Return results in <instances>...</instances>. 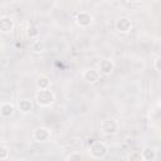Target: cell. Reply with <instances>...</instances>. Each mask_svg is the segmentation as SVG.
Here are the masks:
<instances>
[{
    "label": "cell",
    "mask_w": 161,
    "mask_h": 161,
    "mask_svg": "<svg viewBox=\"0 0 161 161\" xmlns=\"http://www.w3.org/2000/svg\"><path fill=\"white\" fill-rule=\"evenodd\" d=\"M141 153H142L143 161H155L156 157H157V153H156L155 148L151 147V146H145V147L142 148Z\"/></svg>",
    "instance_id": "cell-13"
},
{
    "label": "cell",
    "mask_w": 161,
    "mask_h": 161,
    "mask_svg": "<svg viewBox=\"0 0 161 161\" xmlns=\"http://www.w3.org/2000/svg\"><path fill=\"white\" fill-rule=\"evenodd\" d=\"M26 35H28L30 39H33V40L39 39V36H40V30H39V28H38L36 25L30 24V25L26 28Z\"/></svg>",
    "instance_id": "cell-15"
},
{
    "label": "cell",
    "mask_w": 161,
    "mask_h": 161,
    "mask_svg": "<svg viewBox=\"0 0 161 161\" xmlns=\"http://www.w3.org/2000/svg\"><path fill=\"white\" fill-rule=\"evenodd\" d=\"M127 3H137V1H140V0H126Z\"/></svg>",
    "instance_id": "cell-20"
},
{
    "label": "cell",
    "mask_w": 161,
    "mask_h": 161,
    "mask_svg": "<svg viewBox=\"0 0 161 161\" xmlns=\"http://www.w3.org/2000/svg\"><path fill=\"white\" fill-rule=\"evenodd\" d=\"M114 62L112 60V59H109V58H104V59H102L101 62H99V64H98V70L101 72V74H103V75H111L112 73H113V70H114Z\"/></svg>",
    "instance_id": "cell-9"
},
{
    "label": "cell",
    "mask_w": 161,
    "mask_h": 161,
    "mask_svg": "<svg viewBox=\"0 0 161 161\" xmlns=\"http://www.w3.org/2000/svg\"><path fill=\"white\" fill-rule=\"evenodd\" d=\"M160 126H161V118H160Z\"/></svg>",
    "instance_id": "cell-22"
},
{
    "label": "cell",
    "mask_w": 161,
    "mask_h": 161,
    "mask_svg": "<svg viewBox=\"0 0 161 161\" xmlns=\"http://www.w3.org/2000/svg\"><path fill=\"white\" fill-rule=\"evenodd\" d=\"M99 130H101V133H103L106 136H113V135H116L118 132L119 123L114 118H106V119H103L101 122Z\"/></svg>",
    "instance_id": "cell-4"
},
{
    "label": "cell",
    "mask_w": 161,
    "mask_h": 161,
    "mask_svg": "<svg viewBox=\"0 0 161 161\" xmlns=\"http://www.w3.org/2000/svg\"><path fill=\"white\" fill-rule=\"evenodd\" d=\"M158 107H160V108H161V97H160V98H158Z\"/></svg>",
    "instance_id": "cell-21"
},
{
    "label": "cell",
    "mask_w": 161,
    "mask_h": 161,
    "mask_svg": "<svg viewBox=\"0 0 161 161\" xmlns=\"http://www.w3.org/2000/svg\"><path fill=\"white\" fill-rule=\"evenodd\" d=\"M132 28H133L132 20L127 16H119L114 21V29L119 34H128L132 30Z\"/></svg>",
    "instance_id": "cell-5"
},
{
    "label": "cell",
    "mask_w": 161,
    "mask_h": 161,
    "mask_svg": "<svg viewBox=\"0 0 161 161\" xmlns=\"http://www.w3.org/2000/svg\"><path fill=\"white\" fill-rule=\"evenodd\" d=\"M75 24L79 28H88L93 24V16L88 11H80L75 15Z\"/></svg>",
    "instance_id": "cell-6"
},
{
    "label": "cell",
    "mask_w": 161,
    "mask_h": 161,
    "mask_svg": "<svg viewBox=\"0 0 161 161\" xmlns=\"http://www.w3.org/2000/svg\"><path fill=\"white\" fill-rule=\"evenodd\" d=\"M10 156V148L6 146V145H3L1 146V150H0V160L1 161H5L8 160Z\"/></svg>",
    "instance_id": "cell-16"
},
{
    "label": "cell",
    "mask_w": 161,
    "mask_h": 161,
    "mask_svg": "<svg viewBox=\"0 0 161 161\" xmlns=\"http://www.w3.org/2000/svg\"><path fill=\"white\" fill-rule=\"evenodd\" d=\"M31 52L35 54H42L45 52V43L42 39H35L31 43Z\"/></svg>",
    "instance_id": "cell-14"
},
{
    "label": "cell",
    "mask_w": 161,
    "mask_h": 161,
    "mask_svg": "<svg viewBox=\"0 0 161 161\" xmlns=\"http://www.w3.org/2000/svg\"><path fill=\"white\" fill-rule=\"evenodd\" d=\"M109 152V147L104 143V142H101V141H93L89 146V155L92 158H96V160H102L104 157H107Z\"/></svg>",
    "instance_id": "cell-2"
},
{
    "label": "cell",
    "mask_w": 161,
    "mask_h": 161,
    "mask_svg": "<svg viewBox=\"0 0 161 161\" xmlns=\"http://www.w3.org/2000/svg\"><path fill=\"white\" fill-rule=\"evenodd\" d=\"M34 108V104H33V101L31 99H28V98H23L18 102V109L20 111L21 114H29L31 113Z\"/></svg>",
    "instance_id": "cell-11"
},
{
    "label": "cell",
    "mask_w": 161,
    "mask_h": 161,
    "mask_svg": "<svg viewBox=\"0 0 161 161\" xmlns=\"http://www.w3.org/2000/svg\"><path fill=\"white\" fill-rule=\"evenodd\" d=\"M35 86H36L38 89H48L52 86V80H50L49 77H47L44 74H40L35 80Z\"/></svg>",
    "instance_id": "cell-12"
},
{
    "label": "cell",
    "mask_w": 161,
    "mask_h": 161,
    "mask_svg": "<svg viewBox=\"0 0 161 161\" xmlns=\"http://www.w3.org/2000/svg\"><path fill=\"white\" fill-rule=\"evenodd\" d=\"M31 137L38 143H47V142H49L52 140V131L48 127L38 126V127H35L33 130Z\"/></svg>",
    "instance_id": "cell-3"
},
{
    "label": "cell",
    "mask_w": 161,
    "mask_h": 161,
    "mask_svg": "<svg viewBox=\"0 0 161 161\" xmlns=\"http://www.w3.org/2000/svg\"><path fill=\"white\" fill-rule=\"evenodd\" d=\"M35 102L39 107H50L55 102V93L48 88V89H38L35 93Z\"/></svg>",
    "instance_id": "cell-1"
},
{
    "label": "cell",
    "mask_w": 161,
    "mask_h": 161,
    "mask_svg": "<svg viewBox=\"0 0 161 161\" xmlns=\"http://www.w3.org/2000/svg\"><path fill=\"white\" fill-rule=\"evenodd\" d=\"M15 28V21L9 15H3L0 18V33L1 34H10Z\"/></svg>",
    "instance_id": "cell-7"
},
{
    "label": "cell",
    "mask_w": 161,
    "mask_h": 161,
    "mask_svg": "<svg viewBox=\"0 0 161 161\" xmlns=\"http://www.w3.org/2000/svg\"><path fill=\"white\" fill-rule=\"evenodd\" d=\"M153 68H155L157 72L161 73V57H157V58L155 59V62H153Z\"/></svg>",
    "instance_id": "cell-19"
},
{
    "label": "cell",
    "mask_w": 161,
    "mask_h": 161,
    "mask_svg": "<svg viewBox=\"0 0 161 161\" xmlns=\"http://www.w3.org/2000/svg\"><path fill=\"white\" fill-rule=\"evenodd\" d=\"M127 160H130V161H142L143 157H142L141 151H133L127 156Z\"/></svg>",
    "instance_id": "cell-17"
},
{
    "label": "cell",
    "mask_w": 161,
    "mask_h": 161,
    "mask_svg": "<svg viewBox=\"0 0 161 161\" xmlns=\"http://www.w3.org/2000/svg\"><path fill=\"white\" fill-rule=\"evenodd\" d=\"M65 160L67 161H75V160H82V155L79 153V152H72L70 155H68L67 157H65Z\"/></svg>",
    "instance_id": "cell-18"
},
{
    "label": "cell",
    "mask_w": 161,
    "mask_h": 161,
    "mask_svg": "<svg viewBox=\"0 0 161 161\" xmlns=\"http://www.w3.org/2000/svg\"><path fill=\"white\" fill-rule=\"evenodd\" d=\"M15 113V106L11 102H1L0 104V116L3 118H10Z\"/></svg>",
    "instance_id": "cell-10"
},
{
    "label": "cell",
    "mask_w": 161,
    "mask_h": 161,
    "mask_svg": "<svg viewBox=\"0 0 161 161\" xmlns=\"http://www.w3.org/2000/svg\"><path fill=\"white\" fill-rule=\"evenodd\" d=\"M82 78L83 80H86L87 83H97L99 79H101V72L98 69H94V68H87L83 73H82Z\"/></svg>",
    "instance_id": "cell-8"
}]
</instances>
